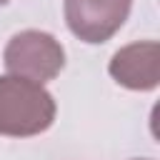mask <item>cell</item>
I'll return each mask as SVG.
<instances>
[{
  "label": "cell",
  "mask_w": 160,
  "mask_h": 160,
  "mask_svg": "<svg viewBox=\"0 0 160 160\" xmlns=\"http://www.w3.org/2000/svg\"><path fill=\"white\" fill-rule=\"evenodd\" d=\"M55 98L35 80L0 75V135L32 138L55 122Z\"/></svg>",
  "instance_id": "cell-1"
},
{
  "label": "cell",
  "mask_w": 160,
  "mask_h": 160,
  "mask_svg": "<svg viewBox=\"0 0 160 160\" xmlns=\"http://www.w3.org/2000/svg\"><path fill=\"white\" fill-rule=\"evenodd\" d=\"M2 62L10 75H20L42 85L48 80H55L65 68V48L50 32L22 30L8 40Z\"/></svg>",
  "instance_id": "cell-2"
},
{
  "label": "cell",
  "mask_w": 160,
  "mask_h": 160,
  "mask_svg": "<svg viewBox=\"0 0 160 160\" xmlns=\"http://www.w3.org/2000/svg\"><path fill=\"white\" fill-rule=\"evenodd\" d=\"M132 0H65V22L70 32L90 45L108 42L128 20Z\"/></svg>",
  "instance_id": "cell-3"
},
{
  "label": "cell",
  "mask_w": 160,
  "mask_h": 160,
  "mask_svg": "<svg viewBox=\"0 0 160 160\" xmlns=\"http://www.w3.org/2000/svg\"><path fill=\"white\" fill-rule=\"evenodd\" d=\"M108 72L128 90H155L160 82V45L155 40H140L120 48L110 58Z\"/></svg>",
  "instance_id": "cell-4"
},
{
  "label": "cell",
  "mask_w": 160,
  "mask_h": 160,
  "mask_svg": "<svg viewBox=\"0 0 160 160\" xmlns=\"http://www.w3.org/2000/svg\"><path fill=\"white\" fill-rule=\"evenodd\" d=\"M5 2H10V0H0V5H5Z\"/></svg>",
  "instance_id": "cell-5"
}]
</instances>
